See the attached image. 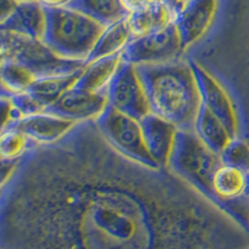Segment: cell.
I'll use <instances>...</instances> for the list:
<instances>
[{
    "label": "cell",
    "mask_w": 249,
    "mask_h": 249,
    "mask_svg": "<svg viewBox=\"0 0 249 249\" xmlns=\"http://www.w3.org/2000/svg\"><path fill=\"white\" fill-rule=\"evenodd\" d=\"M95 121L104 133V136L117 150L146 164L159 166L147 150L143 139L141 120L121 112L108 105L105 112Z\"/></svg>",
    "instance_id": "cell-7"
},
{
    "label": "cell",
    "mask_w": 249,
    "mask_h": 249,
    "mask_svg": "<svg viewBox=\"0 0 249 249\" xmlns=\"http://www.w3.org/2000/svg\"><path fill=\"white\" fill-rule=\"evenodd\" d=\"M1 95L14 96L26 92L39 77L21 64L1 60Z\"/></svg>",
    "instance_id": "cell-22"
},
{
    "label": "cell",
    "mask_w": 249,
    "mask_h": 249,
    "mask_svg": "<svg viewBox=\"0 0 249 249\" xmlns=\"http://www.w3.org/2000/svg\"><path fill=\"white\" fill-rule=\"evenodd\" d=\"M248 224H249V215H248Z\"/></svg>",
    "instance_id": "cell-31"
},
{
    "label": "cell",
    "mask_w": 249,
    "mask_h": 249,
    "mask_svg": "<svg viewBox=\"0 0 249 249\" xmlns=\"http://www.w3.org/2000/svg\"><path fill=\"white\" fill-rule=\"evenodd\" d=\"M1 60L21 64L39 79L75 74L88 65L86 61L60 56L44 40L6 30H1Z\"/></svg>",
    "instance_id": "cell-5"
},
{
    "label": "cell",
    "mask_w": 249,
    "mask_h": 249,
    "mask_svg": "<svg viewBox=\"0 0 249 249\" xmlns=\"http://www.w3.org/2000/svg\"><path fill=\"white\" fill-rule=\"evenodd\" d=\"M110 105L107 91L92 92L76 86L64 93L45 112L56 113L74 121L82 122L97 120Z\"/></svg>",
    "instance_id": "cell-12"
},
{
    "label": "cell",
    "mask_w": 249,
    "mask_h": 249,
    "mask_svg": "<svg viewBox=\"0 0 249 249\" xmlns=\"http://www.w3.org/2000/svg\"><path fill=\"white\" fill-rule=\"evenodd\" d=\"M19 3L20 1L18 0H1V20L6 19L12 14Z\"/></svg>",
    "instance_id": "cell-27"
},
{
    "label": "cell",
    "mask_w": 249,
    "mask_h": 249,
    "mask_svg": "<svg viewBox=\"0 0 249 249\" xmlns=\"http://www.w3.org/2000/svg\"><path fill=\"white\" fill-rule=\"evenodd\" d=\"M3 249H249V226L171 167L117 150L95 120L36 144L1 183Z\"/></svg>",
    "instance_id": "cell-1"
},
{
    "label": "cell",
    "mask_w": 249,
    "mask_h": 249,
    "mask_svg": "<svg viewBox=\"0 0 249 249\" xmlns=\"http://www.w3.org/2000/svg\"><path fill=\"white\" fill-rule=\"evenodd\" d=\"M151 112L182 131H195L202 95L192 62L183 57L167 64L136 65Z\"/></svg>",
    "instance_id": "cell-3"
},
{
    "label": "cell",
    "mask_w": 249,
    "mask_h": 249,
    "mask_svg": "<svg viewBox=\"0 0 249 249\" xmlns=\"http://www.w3.org/2000/svg\"><path fill=\"white\" fill-rule=\"evenodd\" d=\"M121 1L124 8L126 9V12L130 14V13H136L150 8L160 0H121Z\"/></svg>",
    "instance_id": "cell-26"
},
{
    "label": "cell",
    "mask_w": 249,
    "mask_h": 249,
    "mask_svg": "<svg viewBox=\"0 0 249 249\" xmlns=\"http://www.w3.org/2000/svg\"><path fill=\"white\" fill-rule=\"evenodd\" d=\"M82 71H77L71 75H61V76L41 77L31 85L28 92L39 100L46 108L57 101L64 93L74 88L81 76Z\"/></svg>",
    "instance_id": "cell-20"
},
{
    "label": "cell",
    "mask_w": 249,
    "mask_h": 249,
    "mask_svg": "<svg viewBox=\"0 0 249 249\" xmlns=\"http://www.w3.org/2000/svg\"><path fill=\"white\" fill-rule=\"evenodd\" d=\"M141 124L151 157L161 167H170L178 128L155 113H150L141 119Z\"/></svg>",
    "instance_id": "cell-14"
},
{
    "label": "cell",
    "mask_w": 249,
    "mask_h": 249,
    "mask_svg": "<svg viewBox=\"0 0 249 249\" xmlns=\"http://www.w3.org/2000/svg\"><path fill=\"white\" fill-rule=\"evenodd\" d=\"M34 146H36V143L23 131L14 127L1 130V136H0L1 161L21 160Z\"/></svg>",
    "instance_id": "cell-23"
},
{
    "label": "cell",
    "mask_w": 249,
    "mask_h": 249,
    "mask_svg": "<svg viewBox=\"0 0 249 249\" xmlns=\"http://www.w3.org/2000/svg\"><path fill=\"white\" fill-rule=\"evenodd\" d=\"M221 164V155L208 147L195 131L178 130L170 161L175 172L212 197L211 182Z\"/></svg>",
    "instance_id": "cell-6"
},
{
    "label": "cell",
    "mask_w": 249,
    "mask_h": 249,
    "mask_svg": "<svg viewBox=\"0 0 249 249\" xmlns=\"http://www.w3.org/2000/svg\"><path fill=\"white\" fill-rule=\"evenodd\" d=\"M176 20V14L167 4L160 0L152 6L127 15V23L133 39L146 36L167 28Z\"/></svg>",
    "instance_id": "cell-16"
},
{
    "label": "cell",
    "mask_w": 249,
    "mask_h": 249,
    "mask_svg": "<svg viewBox=\"0 0 249 249\" xmlns=\"http://www.w3.org/2000/svg\"><path fill=\"white\" fill-rule=\"evenodd\" d=\"M77 124L56 113L41 112L18 120L9 127L23 131L36 144H49L65 137Z\"/></svg>",
    "instance_id": "cell-13"
},
{
    "label": "cell",
    "mask_w": 249,
    "mask_h": 249,
    "mask_svg": "<svg viewBox=\"0 0 249 249\" xmlns=\"http://www.w3.org/2000/svg\"><path fill=\"white\" fill-rule=\"evenodd\" d=\"M184 1H186V0H184Z\"/></svg>",
    "instance_id": "cell-32"
},
{
    "label": "cell",
    "mask_w": 249,
    "mask_h": 249,
    "mask_svg": "<svg viewBox=\"0 0 249 249\" xmlns=\"http://www.w3.org/2000/svg\"><path fill=\"white\" fill-rule=\"evenodd\" d=\"M107 95L110 106L136 119L152 113L137 66L130 62L122 64L108 86Z\"/></svg>",
    "instance_id": "cell-9"
},
{
    "label": "cell",
    "mask_w": 249,
    "mask_h": 249,
    "mask_svg": "<svg viewBox=\"0 0 249 249\" xmlns=\"http://www.w3.org/2000/svg\"><path fill=\"white\" fill-rule=\"evenodd\" d=\"M44 41L60 56L88 61L107 26L69 6L45 5Z\"/></svg>",
    "instance_id": "cell-4"
},
{
    "label": "cell",
    "mask_w": 249,
    "mask_h": 249,
    "mask_svg": "<svg viewBox=\"0 0 249 249\" xmlns=\"http://www.w3.org/2000/svg\"><path fill=\"white\" fill-rule=\"evenodd\" d=\"M9 97L12 99L13 105H14L19 120L26 116H31V115H37V113L45 112L46 110L45 106H44L39 100L35 99L33 95H30L28 91Z\"/></svg>",
    "instance_id": "cell-25"
},
{
    "label": "cell",
    "mask_w": 249,
    "mask_h": 249,
    "mask_svg": "<svg viewBox=\"0 0 249 249\" xmlns=\"http://www.w3.org/2000/svg\"><path fill=\"white\" fill-rule=\"evenodd\" d=\"M18 1H40L41 3V0H18Z\"/></svg>",
    "instance_id": "cell-30"
},
{
    "label": "cell",
    "mask_w": 249,
    "mask_h": 249,
    "mask_svg": "<svg viewBox=\"0 0 249 249\" xmlns=\"http://www.w3.org/2000/svg\"><path fill=\"white\" fill-rule=\"evenodd\" d=\"M192 62L193 70H195L196 77L198 81L202 102L214 116H217L226 124L227 128L232 133L233 139L241 137L239 115H238L237 107H235L230 92L219 82V80H217L211 74L210 71H207L206 69H203L196 62Z\"/></svg>",
    "instance_id": "cell-10"
},
{
    "label": "cell",
    "mask_w": 249,
    "mask_h": 249,
    "mask_svg": "<svg viewBox=\"0 0 249 249\" xmlns=\"http://www.w3.org/2000/svg\"><path fill=\"white\" fill-rule=\"evenodd\" d=\"M65 6L76 9L106 26L126 19L128 15L121 0H72Z\"/></svg>",
    "instance_id": "cell-21"
},
{
    "label": "cell",
    "mask_w": 249,
    "mask_h": 249,
    "mask_svg": "<svg viewBox=\"0 0 249 249\" xmlns=\"http://www.w3.org/2000/svg\"><path fill=\"white\" fill-rule=\"evenodd\" d=\"M132 40L133 35L128 26L127 18L120 20L106 28L86 62L89 64L104 57L121 54Z\"/></svg>",
    "instance_id": "cell-19"
},
{
    "label": "cell",
    "mask_w": 249,
    "mask_h": 249,
    "mask_svg": "<svg viewBox=\"0 0 249 249\" xmlns=\"http://www.w3.org/2000/svg\"><path fill=\"white\" fill-rule=\"evenodd\" d=\"M1 30L44 39L46 30L45 5L40 1H20L14 12L1 20Z\"/></svg>",
    "instance_id": "cell-15"
},
{
    "label": "cell",
    "mask_w": 249,
    "mask_h": 249,
    "mask_svg": "<svg viewBox=\"0 0 249 249\" xmlns=\"http://www.w3.org/2000/svg\"><path fill=\"white\" fill-rule=\"evenodd\" d=\"M221 0H186L176 15L175 23L178 26L184 49L191 48L204 39L213 28Z\"/></svg>",
    "instance_id": "cell-11"
},
{
    "label": "cell",
    "mask_w": 249,
    "mask_h": 249,
    "mask_svg": "<svg viewBox=\"0 0 249 249\" xmlns=\"http://www.w3.org/2000/svg\"><path fill=\"white\" fill-rule=\"evenodd\" d=\"M124 62L122 53L89 62L75 86L92 92L107 91L113 77L116 76L117 71L120 70Z\"/></svg>",
    "instance_id": "cell-17"
},
{
    "label": "cell",
    "mask_w": 249,
    "mask_h": 249,
    "mask_svg": "<svg viewBox=\"0 0 249 249\" xmlns=\"http://www.w3.org/2000/svg\"><path fill=\"white\" fill-rule=\"evenodd\" d=\"M162 1H164V3L167 4V5L172 9L173 12H175L176 15L178 14V12L181 10L182 6H183L184 4V0H162Z\"/></svg>",
    "instance_id": "cell-28"
},
{
    "label": "cell",
    "mask_w": 249,
    "mask_h": 249,
    "mask_svg": "<svg viewBox=\"0 0 249 249\" xmlns=\"http://www.w3.org/2000/svg\"><path fill=\"white\" fill-rule=\"evenodd\" d=\"M70 1L72 0H41V3L44 5H49V6H65L68 5Z\"/></svg>",
    "instance_id": "cell-29"
},
{
    "label": "cell",
    "mask_w": 249,
    "mask_h": 249,
    "mask_svg": "<svg viewBox=\"0 0 249 249\" xmlns=\"http://www.w3.org/2000/svg\"><path fill=\"white\" fill-rule=\"evenodd\" d=\"M222 162L244 171L249 175V140L238 137L232 140L226 150L221 153Z\"/></svg>",
    "instance_id": "cell-24"
},
{
    "label": "cell",
    "mask_w": 249,
    "mask_h": 249,
    "mask_svg": "<svg viewBox=\"0 0 249 249\" xmlns=\"http://www.w3.org/2000/svg\"><path fill=\"white\" fill-rule=\"evenodd\" d=\"M184 54L183 40L175 21L153 34L133 39L122 51L124 61L133 65L167 64L183 59Z\"/></svg>",
    "instance_id": "cell-8"
},
{
    "label": "cell",
    "mask_w": 249,
    "mask_h": 249,
    "mask_svg": "<svg viewBox=\"0 0 249 249\" xmlns=\"http://www.w3.org/2000/svg\"><path fill=\"white\" fill-rule=\"evenodd\" d=\"M184 57L219 80L232 96L241 121V137L249 132V0H221L213 28L186 51Z\"/></svg>",
    "instance_id": "cell-2"
},
{
    "label": "cell",
    "mask_w": 249,
    "mask_h": 249,
    "mask_svg": "<svg viewBox=\"0 0 249 249\" xmlns=\"http://www.w3.org/2000/svg\"><path fill=\"white\" fill-rule=\"evenodd\" d=\"M195 132L208 147L219 155L226 150L232 140H234L226 124L217 116H214L203 102L196 120Z\"/></svg>",
    "instance_id": "cell-18"
}]
</instances>
